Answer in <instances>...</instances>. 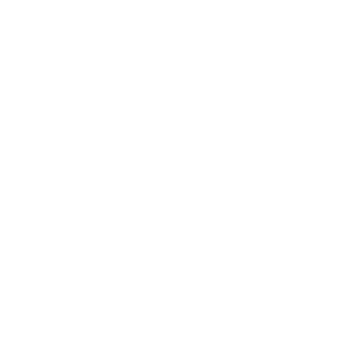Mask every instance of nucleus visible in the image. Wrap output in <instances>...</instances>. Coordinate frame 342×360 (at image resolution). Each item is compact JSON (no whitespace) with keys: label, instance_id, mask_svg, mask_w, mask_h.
Listing matches in <instances>:
<instances>
[]
</instances>
